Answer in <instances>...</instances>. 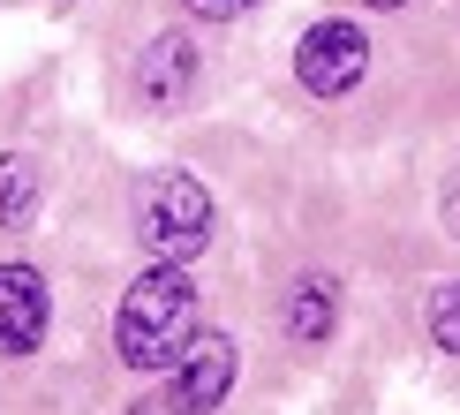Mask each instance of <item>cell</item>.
<instances>
[{"instance_id": "obj_13", "label": "cell", "mask_w": 460, "mask_h": 415, "mask_svg": "<svg viewBox=\"0 0 460 415\" xmlns=\"http://www.w3.org/2000/svg\"><path fill=\"white\" fill-rule=\"evenodd\" d=\"M53 8H68V0H53Z\"/></svg>"}, {"instance_id": "obj_1", "label": "cell", "mask_w": 460, "mask_h": 415, "mask_svg": "<svg viewBox=\"0 0 460 415\" xmlns=\"http://www.w3.org/2000/svg\"><path fill=\"white\" fill-rule=\"evenodd\" d=\"M197 340V279L181 264H151V272L128 279L121 310H113V355H121L137 377L174 370Z\"/></svg>"}, {"instance_id": "obj_5", "label": "cell", "mask_w": 460, "mask_h": 415, "mask_svg": "<svg viewBox=\"0 0 460 415\" xmlns=\"http://www.w3.org/2000/svg\"><path fill=\"white\" fill-rule=\"evenodd\" d=\"M53 325V287L38 264H0V355H31Z\"/></svg>"}, {"instance_id": "obj_3", "label": "cell", "mask_w": 460, "mask_h": 415, "mask_svg": "<svg viewBox=\"0 0 460 415\" xmlns=\"http://www.w3.org/2000/svg\"><path fill=\"white\" fill-rule=\"evenodd\" d=\"M362 75H370V31L348 15H317L295 46V84L310 99H348Z\"/></svg>"}, {"instance_id": "obj_7", "label": "cell", "mask_w": 460, "mask_h": 415, "mask_svg": "<svg viewBox=\"0 0 460 415\" xmlns=\"http://www.w3.org/2000/svg\"><path fill=\"white\" fill-rule=\"evenodd\" d=\"M279 325H287V340H302V348L332 340V325H340V272H302L295 287H287V302H279Z\"/></svg>"}, {"instance_id": "obj_4", "label": "cell", "mask_w": 460, "mask_h": 415, "mask_svg": "<svg viewBox=\"0 0 460 415\" xmlns=\"http://www.w3.org/2000/svg\"><path fill=\"white\" fill-rule=\"evenodd\" d=\"M234 370H242L234 340L204 325L197 340H189V355L166 370V408H174V415H212L226 393H234Z\"/></svg>"}, {"instance_id": "obj_2", "label": "cell", "mask_w": 460, "mask_h": 415, "mask_svg": "<svg viewBox=\"0 0 460 415\" xmlns=\"http://www.w3.org/2000/svg\"><path fill=\"white\" fill-rule=\"evenodd\" d=\"M212 226H219V204H212V189H204L197 174H144L137 181V242H144V257H159V264H189L212 242Z\"/></svg>"}, {"instance_id": "obj_12", "label": "cell", "mask_w": 460, "mask_h": 415, "mask_svg": "<svg viewBox=\"0 0 460 415\" xmlns=\"http://www.w3.org/2000/svg\"><path fill=\"white\" fill-rule=\"evenodd\" d=\"M362 8H408V0H362Z\"/></svg>"}, {"instance_id": "obj_6", "label": "cell", "mask_w": 460, "mask_h": 415, "mask_svg": "<svg viewBox=\"0 0 460 415\" xmlns=\"http://www.w3.org/2000/svg\"><path fill=\"white\" fill-rule=\"evenodd\" d=\"M197 84H204V53H197V38H189V31H159V38L144 46V61H137V99L166 113V106H181Z\"/></svg>"}, {"instance_id": "obj_9", "label": "cell", "mask_w": 460, "mask_h": 415, "mask_svg": "<svg viewBox=\"0 0 460 415\" xmlns=\"http://www.w3.org/2000/svg\"><path fill=\"white\" fill-rule=\"evenodd\" d=\"M430 348L438 355H460V279H446V287H430Z\"/></svg>"}, {"instance_id": "obj_10", "label": "cell", "mask_w": 460, "mask_h": 415, "mask_svg": "<svg viewBox=\"0 0 460 415\" xmlns=\"http://www.w3.org/2000/svg\"><path fill=\"white\" fill-rule=\"evenodd\" d=\"M181 8L197 15V23H234V15H249L257 0H181Z\"/></svg>"}, {"instance_id": "obj_8", "label": "cell", "mask_w": 460, "mask_h": 415, "mask_svg": "<svg viewBox=\"0 0 460 415\" xmlns=\"http://www.w3.org/2000/svg\"><path fill=\"white\" fill-rule=\"evenodd\" d=\"M38 219V166L23 151H0V226H31Z\"/></svg>"}, {"instance_id": "obj_11", "label": "cell", "mask_w": 460, "mask_h": 415, "mask_svg": "<svg viewBox=\"0 0 460 415\" xmlns=\"http://www.w3.org/2000/svg\"><path fill=\"white\" fill-rule=\"evenodd\" d=\"M446 204H453V226H460V174H453V189H446Z\"/></svg>"}]
</instances>
